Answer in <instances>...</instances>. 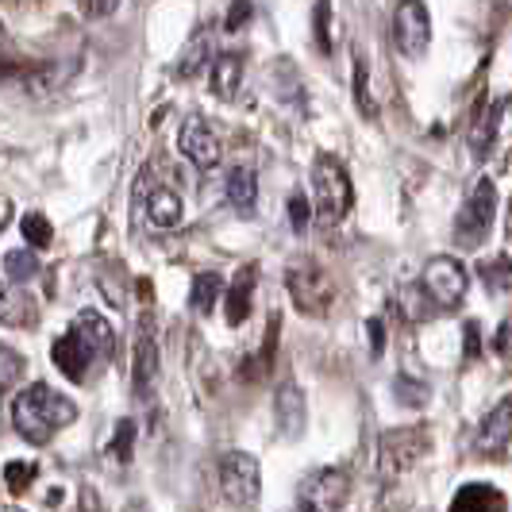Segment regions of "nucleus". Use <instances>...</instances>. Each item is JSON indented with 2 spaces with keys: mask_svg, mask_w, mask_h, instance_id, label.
I'll return each mask as SVG.
<instances>
[{
  "mask_svg": "<svg viewBox=\"0 0 512 512\" xmlns=\"http://www.w3.org/2000/svg\"><path fill=\"white\" fill-rule=\"evenodd\" d=\"M108 355H112V328H108V320H104L101 312H93V308L77 312L74 328L62 335V339H54L51 347L54 366L70 382H85L89 370H93V362L108 359Z\"/></svg>",
  "mask_w": 512,
  "mask_h": 512,
  "instance_id": "f257e3e1",
  "label": "nucleus"
},
{
  "mask_svg": "<svg viewBox=\"0 0 512 512\" xmlns=\"http://www.w3.org/2000/svg\"><path fill=\"white\" fill-rule=\"evenodd\" d=\"M77 420V405L70 397H62V393H54L51 385L35 382L27 385L24 393L12 401V424H16V432L27 439V443H35V447H47L62 428H70Z\"/></svg>",
  "mask_w": 512,
  "mask_h": 512,
  "instance_id": "f03ea898",
  "label": "nucleus"
},
{
  "mask_svg": "<svg viewBox=\"0 0 512 512\" xmlns=\"http://www.w3.org/2000/svg\"><path fill=\"white\" fill-rule=\"evenodd\" d=\"M312 205H316V216L324 224H339L355 205L351 178H347V170L335 154H320L312 162Z\"/></svg>",
  "mask_w": 512,
  "mask_h": 512,
  "instance_id": "7ed1b4c3",
  "label": "nucleus"
},
{
  "mask_svg": "<svg viewBox=\"0 0 512 512\" xmlns=\"http://www.w3.org/2000/svg\"><path fill=\"white\" fill-rule=\"evenodd\" d=\"M285 289H289L297 312H305V316H328V308H332V301H335L332 278H328L324 266L312 262V258H293V262L285 266Z\"/></svg>",
  "mask_w": 512,
  "mask_h": 512,
  "instance_id": "20e7f679",
  "label": "nucleus"
},
{
  "mask_svg": "<svg viewBox=\"0 0 512 512\" xmlns=\"http://www.w3.org/2000/svg\"><path fill=\"white\" fill-rule=\"evenodd\" d=\"M493 220H497V189L489 178H482L474 185V193L466 197V205L459 208V216H455V243L462 251L482 247L489 231H493Z\"/></svg>",
  "mask_w": 512,
  "mask_h": 512,
  "instance_id": "39448f33",
  "label": "nucleus"
},
{
  "mask_svg": "<svg viewBox=\"0 0 512 512\" xmlns=\"http://www.w3.org/2000/svg\"><path fill=\"white\" fill-rule=\"evenodd\" d=\"M351 497V470L343 466H320L301 478L297 486V509L305 512H335Z\"/></svg>",
  "mask_w": 512,
  "mask_h": 512,
  "instance_id": "423d86ee",
  "label": "nucleus"
},
{
  "mask_svg": "<svg viewBox=\"0 0 512 512\" xmlns=\"http://www.w3.org/2000/svg\"><path fill=\"white\" fill-rule=\"evenodd\" d=\"M466 285H470V274L459 258L451 255H436L428 258L424 274H420V289L428 293V301L439 308V312H455L466 297Z\"/></svg>",
  "mask_w": 512,
  "mask_h": 512,
  "instance_id": "0eeeda50",
  "label": "nucleus"
},
{
  "mask_svg": "<svg viewBox=\"0 0 512 512\" xmlns=\"http://www.w3.org/2000/svg\"><path fill=\"white\" fill-rule=\"evenodd\" d=\"M220 493L224 501L235 509H251L258 505V493H262V466L255 455L247 451H228L220 459Z\"/></svg>",
  "mask_w": 512,
  "mask_h": 512,
  "instance_id": "6e6552de",
  "label": "nucleus"
},
{
  "mask_svg": "<svg viewBox=\"0 0 512 512\" xmlns=\"http://www.w3.org/2000/svg\"><path fill=\"white\" fill-rule=\"evenodd\" d=\"M393 43L405 58H424L432 47V16L424 0H401L393 12Z\"/></svg>",
  "mask_w": 512,
  "mask_h": 512,
  "instance_id": "1a4fd4ad",
  "label": "nucleus"
},
{
  "mask_svg": "<svg viewBox=\"0 0 512 512\" xmlns=\"http://www.w3.org/2000/svg\"><path fill=\"white\" fill-rule=\"evenodd\" d=\"M178 147L181 154L197 166V170H212V166H220V158H224V147H220V135L212 131L205 116H189L178 131Z\"/></svg>",
  "mask_w": 512,
  "mask_h": 512,
  "instance_id": "9d476101",
  "label": "nucleus"
},
{
  "mask_svg": "<svg viewBox=\"0 0 512 512\" xmlns=\"http://www.w3.org/2000/svg\"><path fill=\"white\" fill-rule=\"evenodd\" d=\"M424 451H428V436L420 428H397V432H385L378 443V466L385 474H405Z\"/></svg>",
  "mask_w": 512,
  "mask_h": 512,
  "instance_id": "9b49d317",
  "label": "nucleus"
},
{
  "mask_svg": "<svg viewBox=\"0 0 512 512\" xmlns=\"http://www.w3.org/2000/svg\"><path fill=\"white\" fill-rule=\"evenodd\" d=\"M509 443H512V397H505V401H497L482 416V424L474 432V451L482 459H497V455H505Z\"/></svg>",
  "mask_w": 512,
  "mask_h": 512,
  "instance_id": "f8f14e48",
  "label": "nucleus"
},
{
  "mask_svg": "<svg viewBox=\"0 0 512 512\" xmlns=\"http://www.w3.org/2000/svg\"><path fill=\"white\" fill-rule=\"evenodd\" d=\"M274 420H278V432L285 439H301L308 424V405L305 393L297 382H285L278 393H274Z\"/></svg>",
  "mask_w": 512,
  "mask_h": 512,
  "instance_id": "ddd939ff",
  "label": "nucleus"
},
{
  "mask_svg": "<svg viewBox=\"0 0 512 512\" xmlns=\"http://www.w3.org/2000/svg\"><path fill=\"white\" fill-rule=\"evenodd\" d=\"M0 324H8V328L39 324V308L16 282H0Z\"/></svg>",
  "mask_w": 512,
  "mask_h": 512,
  "instance_id": "4468645a",
  "label": "nucleus"
},
{
  "mask_svg": "<svg viewBox=\"0 0 512 512\" xmlns=\"http://www.w3.org/2000/svg\"><path fill=\"white\" fill-rule=\"evenodd\" d=\"M154 382H158V339L151 332H143L135 343V366H131L135 397H147Z\"/></svg>",
  "mask_w": 512,
  "mask_h": 512,
  "instance_id": "2eb2a0df",
  "label": "nucleus"
},
{
  "mask_svg": "<svg viewBox=\"0 0 512 512\" xmlns=\"http://www.w3.org/2000/svg\"><path fill=\"white\" fill-rule=\"evenodd\" d=\"M451 509L455 512H501L509 509V497L505 493H497V486H489V482H466V486L455 493V501H451Z\"/></svg>",
  "mask_w": 512,
  "mask_h": 512,
  "instance_id": "dca6fc26",
  "label": "nucleus"
},
{
  "mask_svg": "<svg viewBox=\"0 0 512 512\" xmlns=\"http://www.w3.org/2000/svg\"><path fill=\"white\" fill-rule=\"evenodd\" d=\"M255 278H258V266H243L239 274H235V282L228 285V324L231 328H239L247 316H251V297H255Z\"/></svg>",
  "mask_w": 512,
  "mask_h": 512,
  "instance_id": "f3484780",
  "label": "nucleus"
},
{
  "mask_svg": "<svg viewBox=\"0 0 512 512\" xmlns=\"http://www.w3.org/2000/svg\"><path fill=\"white\" fill-rule=\"evenodd\" d=\"M243 85V54H216L212 58V97L216 101H231Z\"/></svg>",
  "mask_w": 512,
  "mask_h": 512,
  "instance_id": "a211bd4d",
  "label": "nucleus"
},
{
  "mask_svg": "<svg viewBox=\"0 0 512 512\" xmlns=\"http://www.w3.org/2000/svg\"><path fill=\"white\" fill-rule=\"evenodd\" d=\"M501 112H505V101H493L482 116H474V128H470V154H474L478 162H482V158H489L493 143H497V124H501Z\"/></svg>",
  "mask_w": 512,
  "mask_h": 512,
  "instance_id": "6ab92c4d",
  "label": "nucleus"
},
{
  "mask_svg": "<svg viewBox=\"0 0 512 512\" xmlns=\"http://www.w3.org/2000/svg\"><path fill=\"white\" fill-rule=\"evenodd\" d=\"M224 193H228L231 208L239 212V216H255V205H258V178L251 170H243V166H235L224 181Z\"/></svg>",
  "mask_w": 512,
  "mask_h": 512,
  "instance_id": "aec40b11",
  "label": "nucleus"
},
{
  "mask_svg": "<svg viewBox=\"0 0 512 512\" xmlns=\"http://www.w3.org/2000/svg\"><path fill=\"white\" fill-rule=\"evenodd\" d=\"M185 208H181V197L166 185H154L151 197H147V220L154 228H178Z\"/></svg>",
  "mask_w": 512,
  "mask_h": 512,
  "instance_id": "412c9836",
  "label": "nucleus"
},
{
  "mask_svg": "<svg viewBox=\"0 0 512 512\" xmlns=\"http://www.w3.org/2000/svg\"><path fill=\"white\" fill-rule=\"evenodd\" d=\"M189 297H193V308H197L201 316H208V312L216 308V301L224 297V278H220V274H197Z\"/></svg>",
  "mask_w": 512,
  "mask_h": 512,
  "instance_id": "4be33fe9",
  "label": "nucleus"
},
{
  "mask_svg": "<svg viewBox=\"0 0 512 512\" xmlns=\"http://www.w3.org/2000/svg\"><path fill=\"white\" fill-rule=\"evenodd\" d=\"M355 104H359V112L366 116V120L378 116V101H374V85H370V62H366V54L355 58Z\"/></svg>",
  "mask_w": 512,
  "mask_h": 512,
  "instance_id": "5701e85b",
  "label": "nucleus"
},
{
  "mask_svg": "<svg viewBox=\"0 0 512 512\" xmlns=\"http://www.w3.org/2000/svg\"><path fill=\"white\" fill-rule=\"evenodd\" d=\"M478 278L486 282L489 293H509L512 289V258L497 255V258H489V262H482V266H478Z\"/></svg>",
  "mask_w": 512,
  "mask_h": 512,
  "instance_id": "b1692460",
  "label": "nucleus"
},
{
  "mask_svg": "<svg viewBox=\"0 0 512 512\" xmlns=\"http://www.w3.org/2000/svg\"><path fill=\"white\" fill-rule=\"evenodd\" d=\"M4 274H8V282H16V285L31 282V278L39 274V258H35V251H31V247L8 251V255H4Z\"/></svg>",
  "mask_w": 512,
  "mask_h": 512,
  "instance_id": "393cba45",
  "label": "nucleus"
},
{
  "mask_svg": "<svg viewBox=\"0 0 512 512\" xmlns=\"http://www.w3.org/2000/svg\"><path fill=\"white\" fill-rule=\"evenodd\" d=\"M312 39L320 54H332L335 51V39H332V0H316L312 4Z\"/></svg>",
  "mask_w": 512,
  "mask_h": 512,
  "instance_id": "a878e982",
  "label": "nucleus"
},
{
  "mask_svg": "<svg viewBox=\"0 0 512 512\" xmlns=\"http://www.w3.org/2000/svg\"><path fill=\"white\" fill-rule=\"evenodd\" d=\"M393 393H397V405H405V409H424L428 405V382H420V378H412L409 370L393 382Z\"/></svg>",
  "mask_w": 512,
  "mask_h": 512,
  "instance_id": "bb28decb",
  "label": "nucleus"
},
{
  "mask_svg": "<svg viewBox=\"0 0 512 512\" xmlns=\"http://www.w3.org/2000/svg\"><path fill=\"white\" fill-rule=\"evenodd\" d=\"M208 58H212V39L201 31V35H197V39L185 47V58L178 62V74L181 77H197L208 66Z\"/></svg>",
  "mask_w": 512,
  "mask_h": 512,
  "instance_id": "cd10ccee",
  "label": "nucleus"
},
{
  "mask_svg": "<svg viewBox=\"0 0 512 512\" xmlns=\"http://www.w3.org/2000/svg\"><path fill=\"white\" fill-rule=\"evenodd\" d=\"M24 370V355L16 347L0 343V393H8V389H16V385L24 382Z\"/></svg>",
  "mask_w": 512,
  "mask_h": 512,
  "instance_id": "c85d7f7f",
  "label": "nucleus"
},
{
  "mask_svg": "<svg viewBox=\"0 0 512 512\" xmlns=\"http://www.w3.org/2000/svg\"><path fill=\"white\" fill-rule=\"evenodd\" d=\"M20 228H24L27 247H35V251H43V247H51V243H54V228H51V220H47L43 212H27Z\"/></svg>",
  "mask_w": 512,
  "mask_h": 512,
  "instance_id": "c756f323",
  "label": "nucleus"
},
{
  "mask_svg": "<svg viewBox=\"0 0 512 512\" xmlns=\"http://www.w3.org/2000/svg\"><path fill=\"white\" fill-rule=\"evenodd\" d=\"M131 451H135V420H120L116 436L108 443V455H112V462H131Z\"/></svg>",
  "mask_w": 512,
  "mask_h": 512,
  "instance_id": "7c9ffc66",
  "label": "nucleus"
},
{
  "mask_svg": "<svg viewBox=\"0 0 512 512\" xmlns=\"http://www.w3.org/2000/svg\"><path fill=\"white\" fill-rule=\"evenodd\" d=\"M35 474H39L35 462H20V459L4 462V482H8L12 493H27V486L35 482Z\"/></svg>",
  "mask_w": 512,
  "mask_h": 512,
  "instance_id": "2f4dec72",
  "label": "nucleus"
},
{
  "mask_svg": "<svg viewBox=\"0 0 512 512\" xmlns=\"http://www.w3.org/2000/svg\"><path fill=\"white\" fill-rule=\"evenodd\" d=\"M308 220H312V205H308L305 193H293L289 197V224H293V231H305Z\"/></svg>",
  "mask_w": 512,
  "mask_h": 512,
  "instance_id": "473e14b6",
  "label": "nucleus"
},
{
  "mask_svg": "<svg viewBox=\"0 0 512 512\" xmlns=\"http://www.w3.org/2000/svg\"><path fill=\"white\" fill-rule=\"evenodd\" d=\"M482 328H478V320H470L466 328H462V359H478V351H482Z\"/></svg>",
  "mask_w": 512,
  "mask_h": 512,
  "instance_id": "72a5a7b5",
  "label": "nucleus"
},
{
  "mask_svg": "<svg viewBox=\"0 0 512 512\" xmlns=\"http://www.w3.org/2000/svg\"><path fill=\"white\" fill-rule=\"evenodd\" d=\"M251 12H255V8H251V0H231L228 20H224V27H228V31H239V27H243L247 20H251Z\"/></svg>",
  "mask_w": 512,
  "mask_h": 512,
  "instance_id": "f704fd0d",
  "label": "nucleus"
},
{
  "mask_svg": "<svg viewBox=\"0 0 512 512\" xmlns=\"http://www.w3.org/2000/svg\"><path fill=\"white\" fill-rule=\"evenodd\" d=\"M366 335H370V355H374V359H382V351H385V324L378 320V316H370V320H366Z\"/></svg>",
  "mask_w": 512,
  "mask_h": 512,
  "instance_id": "c9c22d12",
  "label": "nucleus"
},
{
  "mask_svg": "<svg viewBox=\"0 0 512 512\" xmlns=\"http://www.w3.org/2000/svg\"><path fill=\"white\" fill-rule=\"evenodd\" d=\"M116 4H120V0H81L85 16H93V20H104V16H112V12H116Z\"/></svg>",
  "mask_w": 512,
  "mask_h": 512,
  "instance_id": "e433bc0d",
  "label": "nucleus"
},
{
  "mask_svg": "<svg viewBox=\"0 0 512 512\" xmlns=\"http://www.w3.org/2000/svg\"><path fill=\"white\" fill-rule=\"evenodd\" d=\"M493 351L501 355V359H512V324H501L497 335H493Z\"/></svg>",
  "mask_w": 512,
  "mask_h": 512,
  "instance_id": "4c0bfd02",
  "label": "nucleus"
},
{
  "mask_svg": "<svg viewBox=\"0 0 512 512\" xmlns=\"http://www.w3.org/2000/svg\"><path fill=\"white\" fill-rule=\"evenodd\" d=\"M0 39H4V27H0Z\"/></svg>",
  "mask_w": 512,
  "mask_h": 512,
  "instance_id": "58836bf2",
  "label": "nucleus"
}]
</instances>
